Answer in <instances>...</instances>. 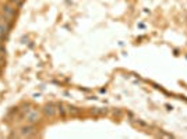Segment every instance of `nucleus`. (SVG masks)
I'll return each instance as SVG.
<instances>
[{
	"instance_id": "nucleus-1",
	"label": "nucleus",
	"mask_w": 187,
	"mask_h": 139,
	"mask_svg": "<svg viewBox=\"0 0 187 139\" xmlns=\"http://www.w3.org/2000/svg\"><path fill=\"white\" fill-rule=\"evenodd\" d=\"M20 136H22V138H32V136H36V128H35V125H34V124L24 125L20 129Z\"/></svg>"
},
{
	"instance_id": "nucleus-2",
	"label": "nucleus",
	"mask_w": 187,
	"mask_h": 139,
	"mask_svg": "<svg viewBox=\"0 0 187 139\" xmlns=\"http://www.w3.org/2000/svg\"><path fill=\"white\" fill-rule=\"evenodd\" d=\"M25 117H27V122L28 124H36V122L41 121V113H39L38 110H29L25 114Z\"/></svg>"
},
{
	"instance_id": "nucleus-3",
	"label": "nucleus",
	"mask_w": 187,
	"mask_h": 139,
	"mask_svg": "<svg viewBox=\"0 0 187 139\" xmlns=\"http://www.w3.org/2000/svg\"><path fill=\"white\" fill-rule=\"evenodd\" d=\"M42 111H43V114H45L46 117H53L55 114L57 113V107H56L53 103H48V104L43 106Z\"/></svg>"
},
{
	"instance_id": "nucleus-4",
	"label": "nucleus",
	"mask_w": 187,
	"mask_h": 139,
	"mask_svg": "<svg viewBox=\"0 0 187 139\" xmlns=\"http://www.w3.org/2000/svg\"><path fill=\"white\" fill-rule=\"evenodd\" d=\"M10 26L7 25L6 22H3V21H0V40L3 42V40H6L7 36H8V33H10Z\"/></svg>"
},
{
	"instance_id": "nucleus-5",
	"label": "nucleus",
	"mask_w": 187,
	"mask_h": 139,
	"mask_svg": "<svg viewBox=\"0 0 187 139\" xmlns=\"http://www.w3.org/2000/svg\"><path fill=\"white\" fill-rule=\"evenodd\" d=\"M1 11L6 14V15H8V17H11L13 18L14 15H15V8H13V4H3L1 6Z\"/></svg>"
},
{
	"instance_id": "nucleus-6",
	"label": "nucleus",
	"mask_w": 187,
	"mask_h": 139,
	"mask_svg": "<svg viewBox=\"0 0 187 139\" xmlns=\"http://www.w3.org/2000/svg\"><path fill=\"white\" fill-rule=\"evenodd\" d=\"M56 107H57V113L62 115V117H64L66 114H67V110L64 108V104L63 103H57L56 104Z\"/></svg>"
},
{
	"instance_id": "nucleus-7",
	"label": "nucleus",
	"mask_w": 187,
	"mask_h": 139,
	"mask_svg": "<svg viewBox=\"0 0 187 139\" xmlns=\"http://www.w3.org/2000/svg\"><path fill=\"white\" fill-rule=\"evenodd\" d=\"M24 1H25V0H8V3H10V4H13V6H18V7H22Z\"/></svg>"
},
{
	"instance_id": "nucleus-8",
	"label": "nucleus",
	"mask_w": 187,
	"mask_h": 139,
	"mask_svg": "<svg viewBox=\"0 0 187 139\" xmlns=\"http://www.w3.org/2000/svg\"><path fill=\"white\" fill-rule=\"evenodd\" d=\"M67 111H69L70 114H78L81 110H80L78 107H74V106H69V107H67Z\"/></svg>"
},
{
	"instance_id": "nucleus-9",
	"label": "nucleus",
	"mask_w": 187,
	"mask_h": 139,
	"mask_svg": "<svg viewBox=\"0 0 187 139\" xmlns=\"http://www.w3.org/2000/svg\"><path fill=\"white\" fill-rule=\"evenodd\" d=\"M21 42H22V43H28V38H27V36H22V38H21Z\"/></svg>"
}]
</instances>
